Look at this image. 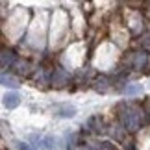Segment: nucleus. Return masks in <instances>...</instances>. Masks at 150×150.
I'll return each mask as SVG.
<instances>
[{"label":"nucleus","instance_id":"nucleus-7","mask_svg":"<svg viewBox=\"0 0 150 150\" xmlns=\"http://www.w3.org/2000/svg\"><path fill=\"white\" fill-rule=\"evenodd\" d=\"M141 65H145V54H137V61H135V67L139 69Z\"/></svg>","mask_w":150,"mask_h":150},{"label":"nucleus","instance_id":"nucleus-3","mask_svg":"<svg viewBox=\"0 0 150 150\" xmlns=\"http://www.w3.org/2000/svg\"><path fill=\"white\" fill-rule=\"evenodd\" d=\"M21 104V95L19 93H6L4 95V106L8 109H15Z\"/></svg>","mask_w":150,"mask_h":150},{"label":"nucleus","instance_id":"nucleus-8","mask_svg":"<svg viewBox=\"0 0 150 150\" xmlns=\"http://www.w3.org/2000/svg\"><path fill=\"white\" fill-rule=\"evenodd\" d=\"M17 145H19V150H35V148H32L28 145V143H17Z\"/></svg>","mask_w":150,"mask_h":150},{"label":"nucleus","instance_id":"nucleus-5","mask_svg":"<svg viewBox=\"0 0 150 150\" xmlns=\"http://www.w3.org/2000/svg\"><path fill=\"white\" fill-rule=\"evenodd\" d=\"M2 85L4 87H19V82H17V78L15 76H8V74H2Z\"/></svg>","mask_w":150,"mask_h":150},{"label":"nucleus","instance_id":"nucleus-1","mask_svg":"<svg viewBox=\"0 0 150 150\" xmlns=\"http://www.w3.org/2000/svg\"><path fill=\"white\" fill-rule=\"evenodd\" d=\"M52 111H54L56 117L59 119H72L74 115H76V108L72 106V104H56L54 108H52Z\"/></svg>","mask_w":150,"mask_h":150},{"label":"nucleus","instance_id":"nucleus-6","mask_svg":"<svg viewBox=\"0 0 150 150\" xmlns=\"http://www.w3.org/2000/svg\"><path fill=\"white\" fill-rule=\"evenodd\" d=\"M13 59H15V54H13V52H8V50L2 52V67L4 69H8L11 63H13Z\"/></svg>","mask_w":150,"mask_h":150},{"label":"nucleus","instance_id":"nucleus-4","mask_svg":"<svg viewBox=\"0 0 150 150\" xmlns=\"http://www.w3.org/2000/svg\"><path fill=\"white\" fill-rule=\"evenodd\" d=\"M124 93L128 96H135V95L143 93V85H139V83H128L124 87Z\"/></svg>","mask_w":150,"mask_h":150},{"label":"nucleus","instance_id":"nucleus-2","mask_svg":"<svg viewBox=\"0 0 150 150\" xmlns=\"http://www.w3.org/2000/svg\"><path fill=\"white\" fill-rule=\"evenodd\" d=\"M39 148L43 150H57L59 148V139L54 135H47L43 139H39Z\"/></svg>","mask_w":150,"mask_h":150}]
</instances>
